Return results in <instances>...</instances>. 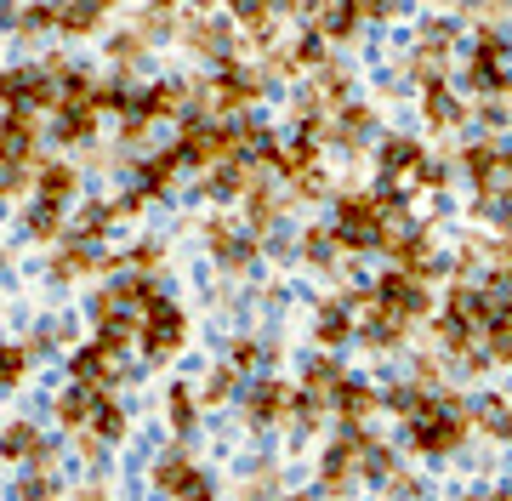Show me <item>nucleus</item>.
<instances>
[{"instance_id":"37","label":"nucleus","mask_w":512,"mask_h":501,"mask_svg":"<svg viewBox=\"0 0 512 501\" xmlns=\"http://www.w3.org/2000/svg\"><path fill=\"white\" fill-rule=\"evenodd\" d=\"M234 388H239V371L217 365V371L205 376V405H222V399H234Z\"/></svg>"},{"instance_id":"23","label":"nucleus","mask_w":512,"mask_h":501,"mask_svg":"<svg viewBox=\"0 0 512 501\" xmlns=\"http://www.w3.org/2000/svg\"><path fill=\"white\" fill-rule=\"evenodd\" d=\"M114 217H120V205L114 200H92L80 217H74V228H69V240H80V245H97L103 234L114 228Z\"/></svg>"},{"instance_id":"12","label":"nucleus","mask_w":512,"mask_h":501,"mask_svg":"<svg viewBox=\"0 0 512 501\" xmlns=\"http://www.w3.org/2000/svg\"><path fill=\"white\" fill-rule=\"evenodd\" d=\"M376 166H382L387 183H416L421 166H427V154H421L416 137H404V131H393V137H382V149H376Z\"/></svg>"},{"instance_id":"17","label":"nucleus","mask_w":512,"mask_h":501,"mask_svg":"<svg viewBox=\"0 0 512 501\" xmlns=\"http://www.w3.org/2000/svg\"><path fill=\"white\" fill-rule=\"evenodd\" d=\"M194 473H200V467H194V456H188L183 445H171V450L160 456V462L148 467V484H154L160 496H177V490H183V484L194 479Z\"/></svg>"},{"instance_id":"5","label":"nucleus","mask_w":512,"mask_h":501,"mask_svg":"<svg viewBox=\"0 0 512 501\" xmlns=\"http://www.w3.org/2000/svg\"><path fill=\"white\" fill-rule=\"evenodd\" d=\"M0 462H23L29 473H52L57 445L40 433L35 422H6L0 427Z\"/></svg>"},{"instance_id":"13","label":"nucleus","mask_w":512,"mask_h":501,"mask_svg":"<svg viewBox=\"0 0 512 501\" xmlns=\"http://www.w3.org/2000/svg\"><path fill=\"white\" fill-rule=\"evenodd\" d=\"M245 416H251L256 427L285 422V416H291V393H285V382H274V376L251 382V393H245Z\"/></svg>"},{"instance_id":"31","label":"nucleus","mask_w":512,"mask_h":501,"mask_svg":"<svg viewBox=\"0 0 512 501\" xmlns=\"http://www.w3.org/2000/svg\"><path fill=\"white\" fill-rule=\"evenodd\" d=\"M393 473H399V456H393L387 445H376V439H370L365 456H359V479H370V484H393Z\"/></svg>"},{"instance_id":"46","label":"nucleus","mask_w":512,"mask_h":501,"mask_svg":"<svg viewBox=\"0 0 512 501\" xmlns=\"http://www.w3.org/2000/svg\"><path fill=\"white\" fill-rule=\"evenodd\" d=\"M456 501H490V496H456Z\"/></svg>"},{"instance_id":"10","label":"nucleus","mask_w":512,"mask_h":501,"mask_svg":"<svg viewBox=\"0 0 512 501\" xmlns=\"http://www.w3.org/2000/svg\"><path fill=\"white\" fill-rule=\"evenodd\" d=\"M40 154V126L35 114H0V166L29 171Z\"/></svg>"},{"instance_id":"4","label":"nucleus","mask_w":512,"mask_h":501,"mask_svg":"<svg viewBox=\"0 0 512 501\" xmlns=\"http://www.w3.org/2000/svg\"><path fill=\"white\" fill-rule=\"evenodd\" d=\"M370 302H376L382 314H393L399 325H416L421 314H433V297H427V279L404 274V268H387V274L376 279V291H370Z\"/></svg>"},{"instance_id":"41","label":"nucleus","mask_w":512,"mask_h":501,"mask_svg":"<svg viewBox=\"0 0 512 501\" xmlns=\"http://www.w3.org/2000/svg\"><path fill=\"white\" fill-rule=\"evenodd\" d=\"M177 501H217V484H211V473H194V479L177 490Z\"/></svg>"},{"instance_id":"38","label":"nucleus","mask_w":512,"mask_h":501,"mask_svg":"<svg viewBox=\"0 0 512 501\" xmlns=\"http://www.w3.org/2000/svg\"><path fill=\"white\" fill-rule=\"evenodd\" d=\"M143 52H148V40H143V35H114V40H109V57L120 63V69L143 63Z\"/></svg>"},{"instance_id":"28","label":"nucleus","mask_w":512,"mask_h":501,"mask_svg":"<svg viewBox=\"0 0 512 501\" xmlns=\"http://www.w3.org/2000/svg\"><path fill=\"white\" fill-rule=\"evenodd\" d=\"M126 427H131L126 405L109 393V399L97 405V416H92V439H97V445H120V439H126Z\"/></svg>"},{"instance_id":"21","label":"nucleus","mask_w":512,"mask_h":501,"mask_svg":"<svg viewBox=\"0 0 512 501\" xmlns=\"http://www.w3.org/2000/svg\"><path fill=\"white\" fill-rule=\"evenodd\" d=\"M421 114H427L433 131H456L461 120H467V109H461V97L450 92V86H427V92H421Z\"/></svg>"},{"instance_id":"39","label":"nucleus","mask_w":512,"mask_h":501,"mask_svg":"<svg viewBox=\"0 0 512 501\" xmlns=\"http://www.w3.org/2000/svg\"><path fill=\"white\" fill-rule=\"evenodd\" d=\"M171 23H177V12H171V6H148V12H137V35H165V29H171Z\"/></svg>"},{"instance_id":"9","label":"nucleus","mask_w":512,"mask_h":501,"mask_svg":"<svg viewBox=\"0 0 512 501\" xmlns=\"http://www.w3.org/2000/svg\"><path fill=\"white\" fill-rule=\"evenodd\" d=\"M234 18H211V12H188V52L211 57V63H234Z\"/></svg>"},{"instance_id":"35","label":"nucleus","mask_w":512,"mask_h":501,"mask_svg":"<svg viewBox=\"0 0 512 501\" xmlns=\"http://www.w3.org/2000/svg\"><path fill=\"white\" fill-rule=\"evenodd\" d=\"M12 501H57V473H23Z\"/></svg>"},{"instance_id":"18","label":"nucleus","mask_w":512,"mask_h":501,"mask_svg":"<svg viewBox=\"0 0 512 501\" xmlns=\"http://www.w3.org/2000/svg\"><path fill=\"white\" fill-rule=\"evenodd\" d=\"M35 188H40V205H63L74 200V188H80V171L63 166V160H46V166H35Z\"/></svg>"},{"instance_id":"15","label":"nucleus","mask_w":512,"mask_h":501,"mask_svg":"<svg viewBox=\"0 0 512 501\" xmlns=\"http://www.w3.org/2000/svg\"><path fill=\"white\" fill-rule=\"evenodd\" d=\"M370 131H376V114H370L365 103H348V109H336V120L325 126V143H336V149H359Z\"/></svg>"},{"instance_id":"6","label":"nucleus","mask_w":512,"mask_h":501,"mask_svg":"<svg viewBox=\"0 0 512 501\" xmlns=\"http://www.w3.org/2000/svg\"><path fill=\"white\" fill-rule=\"evenodd\" d=\"M365 445H370L365 433H359V427H348V433H342V439L319 456V490H325V496H342V490L359 479V456H365Z\"/></svg>"},{"instance_id":"22","label":"nucleus","mask_w":512,"mask_h":501,"mask_svg":"<svg viewBox=\"0 0 512 501\" xmlns=\"http://www.w3.org/2000/svg\"><path fill=\"white\" fill-rule=\"evenodd\" d=\"M52 137L63 143V149L92 143V137H97V109H57L52 114Z\"/></svg>"},{"instance_id":"11","label":"nucleus","mask_w":512,"mask_h":501,"mask_svg":"<svg viewBox=\"0 0 512 501\" xmlns=\"http://www.w3.org/2000/svg\"><path fill=\"white\" fill-rule=\"evenodd\" d=\"M205 240H211V257H217L228 274H251L256 268V251H262L256 234H239L234 223H211L205 228Z\"/></svg>"},{"instance_id":"40","label":"nucleus","mask_w":512,"mask_h":501,"mask_svg":"<svg viewBox=\"0 0 512 501\" xmlns=\"http://www.w3.org/2000/svg\"><path fill=\"white\" fill-rule=\"evenodd\" d=\"M256 365H262V342H234V348H228V371H256Z\"/></svg>"},{"instance_id":"30","label":"nucleus","mask_w":512,"mask_h":501,"mask_svg":"<svg viewBox=\"0 0 512 501\" xmlns=\"http://www.w3.org/2000/svg\"><path fill=\"white\" fill-rule=\"evenodd\" d=\"M336 251H342V240L330 234V223H313L308 234H302V257H308V268H336Z\"/></svg>"},{"instance_id":"44","label":"nucleus","mask_w":512,"mask_h":501,"mask_svg":"<svg viewBox=\"0 0 512 501\" xmlns=\"http://www.w3.org/2000/svg\"><path fill=\"white\" fill-rule=\"evenodd\" d=\"M74 501H103V490H97V484H86V490H80Z\"/></svg>"},{"instance_id":"29","label":"nucleus","mask_w":512,"mask_h":501,"mask_svg":"<svg viewBox=\"0 0 512 501\" xmlns=\"http://www.w3.org/2000/svg\"><path fill=\"white\" fill-rule=\"evenodd\" d=\"M23 228H29V240H46V245L69 240V223H63V211H57V205H29Z\"/></svg>"},{"instance_id":"1","label":"nucleus","mask_w":512,"mask_h":501,"mask_svg":"<svg viewBox=\"0 0 512 501\" xmlns=\"http://www.w3.org/2000/svg\"><path fill=\"white\" fill-rule=\"evenodd\" d=\"M467 422H473V410L461 405L456 393H439V405L427 410L421 422H410V450L416 456H450L467 439Z\"/></svg>"},{"instance_id":"34","label":"nucleus","mask_w":512,"mask_h":501,"mask_svg":"<svg viewBox=\"0 0 512 501\" xmlns=\"http://www.w3.org/2000/svg\"><path fill=\"white\" fill-rule=\"evenodd\" d=\"M23 371H29V348H18V342H0V393L18 388Z\"/></svg>"},{"instance_id":"3","label":"nucleus","mask_w":512,"mask_h":501,"mask_svg":"<svg viewBox=\"0 0 512 501\" xmlns=\"http://www.w3.org/2000/svg\"><path fill=\"white\" fill-rule=\"evenodd\" d=\"M188 342V319H183V308L177 302H154L148 314H137V348L148 353V365H165L171 353Z\"/></svg>"},{"instance_id":"33","label":"nucleus","mask_w":512,"mask_h":501,"mask_svg":"<svg viewBox=\"0 0 512 501\" xmlns=\"http://www.w3.org/2000/svg\"><path fill=\"white\" fill-rule=\"evenodd\" d=\"M103 23V6H57V35H92Z\"/></svg>"},{"instance_id":"14","label":"nucleus","mask_w":512,"mask_h":501,"mask_svg":"<svg viewBox=\"0 0 512 501\" xmlns=\"http://www.w3.org/2000/svg\"><path fill=\"white\" fill-rule=\"evenodd\" d=\"M285 205H291V194L274 183H256L251 194H245V223H251V234H268V228L285 217Z\"/></svg>"},{"instance_id":"27","label":"nucleus","mask_w":512,"mask_h":501,"mask_svg":"<svg viewBox=\"0 0 512 501\" xmlns=\"http://www.w3.org/2000/svg\"><path fill=\"white\" fill-rule=\"evenodd\" d=\"M404 331H410V325H399V319L382 314V308H370V314L359 319V342H365V348H399Z\"/></svg>"},{"instance_id":"32","label":"nucleus","mask_w":512,"mask_h":501,"mask_svg":"<svg viewBox=\"0 0 512 501\" xmlns=\"http://www.w3.org/2000/svg\"><path fill=\"white\" fill-rule=\"evenodd\" d=\"M165 416H171V427H177V439H188V433H194V422H200L194 393H188V388H171V393H165Z\"/></svg>"},{"instance_id":"43","label":"nucleus","mask_w":512,"mask_h":501,"mask_svg":"<svg viewBox=\"0 0 512 501\" xmlns=\"http://www.w3.org/2000/svg\"><path fill=\"white\" fill-rule=\"evenodd\" d=\"M387 490H393L399 501H416V496H421V484H416V479H404V473H393V484H387Z\"/></svg>"},{"instance_id":"16","label":"nucleus","mask_w":512,"mask_h":501,"mask_svg":"<svg viewBox=\"0 0 512 501\" xmlns=\"http://www.w3.org/2000/svg\"><path fill=\"white\" fill-rule=\"evenodd\" d=\"M342 382H348V371L330 359V353H319V359H308V371H302V393H308L313 405H325L330 410V399L342 393Z\"/></svg>"},{"instance_id":"26","label":"nucleus","mask_w":512,"mask_h":501,"mask_svg":"<svg viewBox=\"0 0 512 501\" xmlns=\"http://www.w3.org/2000/svg\"><path fill=\"white\" fill-rule=\"evenodd\" d=\"M109 393H92V388H69L63 399H57V422L63 427H92L97 405H103Z\"/></svg>"},{"instance_id":"2","label":"nucleus","mask_w":512,"mask_h":501,"mask_svg":"<svg viewBox=\"0 0 512 501\" xmlns=\"http://www.w3.org/2000/svg\"><path fill=\"white\" fill-rule=\"evenodd\" d=\"M0 109L6 114H40L57 109V80L46 75V63H18V69H0Z\"/></svg>"},{"instance_id":"8","label":"nucleus","mask_w":512,"mask_h":501,"mask_svg":"<svg viewBox=\"0 0 512 501\" xmlns=\"http://www.w3.org/2000/svg\"><path fill=\"white\" fill-rule=\"evenodd\" d=\"M69 376H74V388H92V393H109L114 382H120V353L103 348V342H86V348H74L69 359Z\"/></svg>"},{"instance_id":"45","label":"nucleus","mask_w":512,"mask_h":501,"mask_svg":"<svg viewBox=\"0 0 512 501\" xmlns=\"http://www.w3.org/2000/svg\"><path fill=\"white\" fill-rule=\"evenodd\" d=\"M285 501H325V496H313V490H302V496H285Z\"/></svg>"},{"instance_id":"42","label":"nucleus","mask_w":512,"mask_h":501,"mask_svg":"<svg viewBox=\"0 0 512 501\" xmlns=\"http://www.w3.org/2000/svg\"><path fill=\"white\" fill-rule=\"evenodd\" d=\"M23 188H29V171L0 166V200H6V194H23Z\"/></svg>"},{"instance_id":"19","label":"nucleus","mask_w":512,"mask_h":501,"mask_svg":"<svg viewBox=\"0 0 512 501\" xmlns=\"http://www.w3.org/2000/svg\"><path fill=\"white\" fill-rule=\"evenodd\" d=\"M109 257H97V245H80V240H63L52 257V279H80V274H103Z\"/></svg>"},{"instance_id":"7","label":"nucleus","mask_w":512,"mask_h":501,"mask_svg":"<svg viewBox=\"0 0 512 501\" xmlns=\"http://www.w3.org/2000/svg\"><path fill=\"white\" fill-rule=\"evenodd\" d=\"M262 86H268V75L262 69H245V63H222L217 80H211V92H205V103L211 109H251L256 97H262Z\"/></svg>"},{"instance_id":"36","label":"nucleus","mask_w":512,"mask_h":501,"mask_svg":"<svg viewBox=\"0 0 512 501\" xmlns=\"http://www.w3.org/2000/svg\"><path fill=\"white\" fill-rule=\"evenodd\" d=\"M478 422L490 427L495 439H512V399H484L478 405Z\"/></svg>"},{"instance_id":"20","label":"nucleus","mask_w":512,"mask_h":501,"mask_svg":"<svg viewBox=\"0 0 512 501\" xmlns=\"http://www.w3.org/2000/svg\"><path fill=\"white\" fill-rule=\"evenodd\" d=\"M302 18L319 23V29H313L319 40H353V29H359V23H370L365 6H313V12H302Z\"/></svg>"},{"instance_id":"25","label":"nucleus","mask_w":512,"mask_h":501,"mask_svg":"<svg viewBox=\"0 0 512 501\" xmlns=\"http://www.w3.org/2000/svg\"><path fill=\"white\" fill-rule=\"evenodd\" d=\"M353 331H359V325H353V314L342 308V302H325V308H319V319H313V336H319V348H342Z\"/></svg>"},{"instance_id":"24","label":"nucleus","mask_w":512,"mask_h":501,"mask_svg":"<svg viewBox=\"0 0 512 501\" xmlns=\"http://www.w3.org/2000/svg\"><path fill=\"white\" fill-rule=\"evenodd\" d=\"M330 410H336L348 427H359L370 410H376V388H365V382H353V376H348V382H342V393L330 399Z\"/></svg>"}]
</instances>
